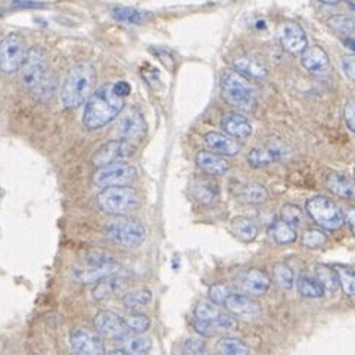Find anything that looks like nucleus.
Returning <instances> with one entry per match:
<instances>
[{
	"label": "nucleus",
	"mask_w": 355,
	"mask_h": 355,
	"mask_svg": "<svg viewBox=\"0 0 355 355\" xmlns=\"http://www.w3.org/2000/svg\"><path fill=\"white\" fill-rule=\"evenodd\" d=\"M354 179H355V170H354ZM355 182V180H354Z\"/></svg>",
	"instance_id": "obj_54"
},
{
	"label": "nucleus",
	"mask_w": 355,
	"mask_h": 355,
	"mask_svg": "<svg viewBox=\"0 0 355 355\" xmlns=\"http://www.w3.org/2000/svg\"><path fill=\"white\" fill-rule=\"evenodd\" d=\"M111 355H128V354L121 348V349H115V351H112V352H111Z\"/></svg>",
	"instance_id": "obj_53"
},
{
	"label": "nucleus",
	"mask_w": 355,
	"mask_h": 355,
	"mask_svg": "<svg viewBox=\"0 0 355 355\" xmlns=\"http://www.w3.org/2000/svg\"><path fill=\"white\" fill-rule=\"evenodd\" d=\"M93 323L98 330V334L110 339L124 340L125 338H128V335H132L125 324L124 317L118 315L116 313L110 310L99 311L96 315H94Z\"/></svg>",
	"instance_id": "obj_16"
},
{
	"label": "nucleus",
	"mask_w": 355,
	"mask_h": 355,
	"mask_svg": "<svg viewBox=\"0 0 355 355\" xmlns=\"http://www.w3.org/2000/svg\"><path fill=\"white\" fill-rule=\"evenodd\" d=\"M12 5L17 6V8H40V6H43L42 3L33 2V0H15V2Z\"/></svg>",
	"instance_id": "obj_50"
},
{
	"label": "nucleus",
	"mask_w": 355,
	"mask_h": 355,
	"mask_svg": "<svg viewBox=\"0 0 355 355\" xmlns=\"http://www.w3.org/2000/svg\"><path fill=\"white\" fill-rule=\"evenodd\" d=\"M306 212L326 230H338L344 224V214L332 200L324 196H314L306 200Z\"/></svg>",
	"instance_id": "obj_9"
},
{
	"label": "nucleus",
	"mask_w": 355,
	"mask_h": 355,
	"mask_svg": "<svg viewBox=\"0 0 355 355\" xmlns=\"http://www.w3.org/2000/svg\"><path fill=\"white\" fill-rule=\"evenodd\" d=\"M195 161L198 167L209 175H223L230 170V164L214 152L200 150Z\"/></svg>",
	"instance_id": "obj_26"
},
{
	"label": "nucleus",
	"mask_w": 355,
	"mask_h": 355,
	"mask_svg": "<svg viewBox=\"0 0 355 355\" xmlns=\"http://www.w3.org/2000/svg\"><path fill=\"white\" fill-rule=\"evenodd\" d=\"M344 120L347 127L355 133V99H348L344 105Z\"/></svg>",
	"instance_id": "obj_46"
},
{
	"label": "nucleus",
	"mask_w": 355,
	"mask_h": 355,
	"mask_svg": "<svg viewBox=\"0 0 355 355\" xmlns=\"http://www.w3.org/2000/svg\"><path fill=\"white\" fill-rule=\"evenodd\" d=\"M112 17L115 21L127 24V26H140L150 18V15L145 10H139L136 8L118 6L112 9Z\"/></svg>",
	"instance_id": "obj_28"
},
{
	"label": "nucleus",
	"mask_w": 355,
	"mask_h": 355,
	"mask_svg": "<svg viewBox=\"0 0 355 355\" xmlns=\"http://www.w3.org/2000/svg\"><path fill=\"white\" fill-rule=\"evenodd\" d=\"M204 140L212 152L221 157H234L242 149V145L239 144L238 139H233L226 133L209 132L204 135Z\"/></svg>",
	"instance_id": "obj_23"
},
{
	"label": "nucleus",
	"mask_w": 355,
	"mask_h": 355,
	"mask_svg": "<svg viewBox=\"0 0 355 355\" xmlns=\"http://www.w3.org/2000/svg\"><path fill=\"white\" fill-rule=\"evenodd\" d=\"M69 345L76 355H106L101 334L89 329H74L69 334Z\"/></svg>",
	"instance_id": "obj_14"
},
{
	"label": "nucleus",
	"mask_w": 355,
	"mask_h": 355,
	"mask_svg": "<svg viewBox=\"0 0 355 355\" xmlns=\"http://www.w3.org/2000/svg\"><path fill=\"white\" fill-rule=\"evenodd\" d=\"M223 98L241 112H254L257 110V93L250 80L236 69H224L220 77Z\"/></svg>",
	"instance_id": "obj_3"
},
{
	"label": "nucleus",
	"mask_w": 355,
	"mask_h": 355,
	"mask_svg": "<svg viewBox=\"0 0 355 355\" xmlns=\"http://www.w3.org/2000/svg\"><path fill=\"white\" fill-rule=\"evenodd\" d=\"M87 268L76 270L74 277L83 285H92L98 283L106 277H110L118 271H121V266L110 255H106L99 251H92L86 255Z\"/></svg>",
	"instance_id": "obj_5"
},
{
	"label": "nucleus",
	"mask_w": 355,
	"mask_h": 355,
	"mask_svg": "<svg viewBox=\"0 0 355 355\" xmlns=\"http://www.w3.org/2000/svg\"><path fill=\"white\" fill-rule=\"evenodd\" d=\"M342 68H344L348 78L355 81V53L342 58Z\"/></svg>",
	"instance_id": "obj_47"
},
{
	"label": "nucleus",
	"mask_w": 355,
	"mask_h": 355,
	"mask_svg": "<svg viewBox=\"0 0 355 355\" xmlns=\"http://www.w3.org/2000/svg\"><path fill=\"white\" fill-rule=\"evenodd\" d=\"M217 351L221 355H250V347L236 338H223L218 340Z\"/></svg>",
	"instance_id": "obj_35"
},
{
	"label": "nucleus",
	"mask_w": 355,
	"mask_h": 355,
	"mask_svg": "<svg viewBox=\"0 0 355 355\" xmlns=\"http://www.w3.org/2000/svg\"><path fill=\"white\" fill-rule=\"evenodd\" d=\"M298 291L305 298H311V300H318V298H323L326 289L324 286L320 283L318 279H313L309 276H302L298 280Z\"/></svg>",
	"instance_id": "obj_32"
},
{
	"label": "nucleus",
	"mask_w": 355,
	"mask_h": 355,
	"mask_svg": "<svg viewBox=\"0 0 355 355\" xmlns=\"http://www.w3.org/2000/svg\"><path fill=\"white\" fill-rule=\"evenodd\" d=\"M49 67H47L46 55L39 47L28 49L26 61L19 69V80L22 86L34 92L49 76Z\"/></svg>",
	"instance_id": "obj_8"
},
{
	"label": "nucleus",
	"mask_w": 355,
	"mask_h": 355,
	"mask_svg": "<svg viewBox=\"0 0 355 355\" xmlns=\"http://www.w3.org/2000/svg\"><path fill=\"white\" fill-rule=\"evenodd\" d=\"M192 327L195 332L200 336L204 338H212L214 336L218 330L216 329V326H212L209 322H205V320H199V318H195L192 320Z\"/></svg>",
	"instance_id": "obj_44"
},
{
	"label": "nucleus",
	"mask_w": 355,
	"mask_h": 355,
	"mask_svg": "<svg viewBox=\"0 0 355 355\" xmlns=\"http://www.w3.org/2000/svg\"><path fill=\"white\" fill-rule=\"evenodd\" d=\"M137 177L135 165L125 161L106 165L93 175V184L99 189L114 187V186H128Z\"/></svg>",
	"instance_id": "obj_10"
},
{
	"label": "nucleus",
	"mask_w": 355,
	"mask_h": 355,
	"mask_svg": "<svg viewBox=\"0 0 355 355\" xmlns=\"http://www.w3.org/2000/svg\"><path fill=\"white\" fill-rule=\"evenodd\" d=\"M232 293V289L227 285H223V283H217V285H212L208 291L209 301L214 302L216 305H224L229 295Z\"/></svg>",
	"instance_id": "obj_43"
},
{
	"label": "nucleus",
	"mask_w": 355,
	"mask_h": 355,
	"mask_svg": "<svg viewBox=\"0 0 355 355\" xmlns=\"http://www.w3.org/2000/svg\"><path fill=\"white\" fill-rule=\"evenodd\" d=\"M291 155V149L282 141H268L266 145L254 148L248 153V164L254 168L268 167V165L279 162Z\"/></svg>",
	"instance_id": "obj_15"
},
{
	"label": "nucleus",
	"mask_w": 355,
	"mask_h": 355,
	"mask_svg": "<svg viewBox=\"0 0 355 355\" xmlns=\"http://www.w3.org/2000/svg\"><path fill=\"white\" fill-rule=\"evenodd\" d=\"M195 318L209 322L218 330H232L236 327V322L227 314L218 310V306L211 301H199L195 306Z\"/></svg>",
	"instance_id": "obj_19"
},
{
	"label": "nucleus",
	"mask_w": 355,
	"mask_h": 355,
	"mask_svg": "<svg viewBox=\"0 0 355 355\" xmlns=\"http://www.w3.org/2000/svg\"><path fill=\"white\" fill-rule=\"evenodd\" d=\"M301 64L311 76L323 77L330 69V59L322 46H309L301 53Z\"/></svg>",
	"instance_id": "obj_20"
},
{
	"label": "nucleus",
	"mask_w": 355,
	"mask_h": 355,
	"mask_svg": "<svg viewBox=\"0 0 355 355\" xmlns=\"http://www.w3.org/2000/svg\"><path fill=\"white\" fill-rule=\"evenodd\" d=\"M127 282H128V276L125 273H123V271H118V273L98 282L96 286H94V289L92 292L93 300L94 301H105V300L114 297V295L121 292L127 286Z\"/></svg>",
	"instance_id": "obj_24"
},
{
	"label": "nucleus",
	"mask_w": 355,
	"mask_h": 355,
	"mask_svg": "<svg viewBox=\"0 0 355 355\" xmlns=\"http://www.w3.org/2000/svg\"><path fill=\"white\" fill-rule=\"evenodd\" d=\"M136 148L135 144L127 140H112V141H106L105 145H102L96 152L93 153L92 164L96 168L106 167V165H111L115 162H121L130 158L135 153Z\"/></svg>",
	"instance_id": "obj_11"
},
{
	"label": "nucleus",
	"mask_w": 355,
	"mask_h": 355,
	"mask_svg": "<svg viewBox=\"0 0 355 355\" xmlns=\"http://www.w3.org/2000/svg\"><path fill=\"white\" fill-rule=\"evenodd\" d=\"M318 2L323 3V5H329V6H335V5H339L342 0H318Z\"/></svg>",
	"instance_id": "obj_51"
},
{
	"label": "nucleus",
	"mask_w": 355,
	"mask_h": 355,
	"mask_svg": "<svg viewBox=\"0 0 355 355\" xmlns=\"http://www.w3.org/2000/svg\"><path fill=\"white\" fill-rule=\"evenodd\" d=\"M326 186L332 193L339 198L352 199L355 198V182L342 173H332L327 175Z\"/></svg>",
	"instance_id": "obj_27"
},
{
	"label": "nucleus",
	"mask_w": 355,
	"mask_h": 355,
	"mask_svg": "<svg viewBox=\"0 0 355 355\" xmlns=\"http://www.w3.org/2000/svg\"><path fill=\"white\" fill-rule=\"evenodd\" d=\"M124 320L130 330V334H135V335H144L145 332H148L152 324L150 318L146 314L137 313V311L124 317Z\"/></svg>",
	"instance_id": "obj_36"
},
{
	"label": "nucleus",
	"mask_w": 355,
	"mask_h": 355,
	"mask_svg": "<svg viewBox=\"0 0 355 355\" xmlns=\"http://www.w3.org/2000/svg\"><path fill=\"white\" fill-rule=\"evenodd\" d=\"M152 302V292L146 288H140L136 291H132L124 295L123 304L127 310L139 311L144 309V306L149 305Z\"/></svg>",
	"instance_id": "obj_31"
},
{
	"label": "nucleus",
	"mask_w": 355,
	"mask_h": 355,
	"mask_svg": "<svg viewBox=\"0 0 355 355\" xmlns=\"http://www.w3.org/2000/svg\"><path fill=\"white\" fill-rule=\"evenodd\" d=\"M344 43H345V46L348 47V49L355 52V39H345Z\"/></svg>",
	"instance_id": "obj_52"
},
{
	"label": "nucleus",
	"mask_w": 355,
	"mask_h": 355,
	"mask_svg": "<svg viewBox=\"0 0 355 355\" xmlns=\"http://www.w3.org/2000/svg\"><path fill=\"white\" fill-rule=\"evenodd\" d=\"M344 220L347 221V224L349 226L351 232L355 236V207H348L344 211Z\"/></svg>",
	"instance_id": "obj_49"
},
{
	"label": "nucleus",
	"mask_w": 355,
	"mask_h": 355,
	"mask_svg": "<svg viewBox=\"0 0 355 355\" xmlns=\"http://www.w3.org/2000/svg\"><path fill=\"white\" fill-rule=\"evenodd\" d=\"M233 67L234 69L241 73L243 77H246L248 80H263L268 76V67L267 64L259 59L255 55H250V53H243L236 56L233 59Z\"/></svg>",
	"instance_id": "obj_21"
},
{
	"label": "nucleus",
	"mask_w": 355,
	"mask_h": 355,
	"mask_svg": "<svg viewBox=\"0 0 355 355\" xmlns=\"http://www.w3.org/2000/svg\"><path fill=\"white\" fill-rule=\"evenodd\" d=\"M238 196L245 204L258 205V204L266 202V200L268 199V191L266 189V186L251 182V183L243 184L239 189Z\"/></svg>",
	"instance_id": "obj_29"
},
{
	"label": "nucleus",
	"mask_w": 355,
	"mask_h": 355,
	"mask_svg": "<svg viewBox=\"0 0 355 355\" xmlns=\"http://www.w3.org/2000/svg\"><path fill=\"white\" fill-rule=\"evenodd\" d=\"M106 238L125 250H135L146 239V227L139 220L121 218L108 224L105 230Z\"/></svg>",
	"instance_id": "obj_6"
},
{
	"label": "nucleus",
	"mask_w": 355,
	"mask_h": 355,
	"mask_svg": "<svg viewBox=\"0 0 355 355\" xmlns=\"http://www.w3.org/2000/svg\"><path fill=\"white\" fill-rule=\"evenodd\" d=\"M146 130L148 125L145 116L137 108L125 110L116 123V135L120 136V139L132 141V144H137L144 139Z\"/></svg>",
	"instance_id": "obj_13"
},
{
	"label": "nucleus",
	"mask_w": 355,
	"mask_h": 355,
	"mask_svg": "<svg viewBox=\"0 0 355 355\" xmlns=\"http://www.w3.org/2000/svg\"><path fill=\"white\" fill-rule=\"evenodd\" d=\"M236 282H238L242 293L248 295V297H263L271 286L270 276L259 268H250L243 271Z\"/></svg>",
	"instance_id": "obj_17"
},
{
	"label": "nucleus",
	"mask_w": 355,
	"mask_h": 355,
	"mask_svg": "<svg viewBox=\"0 0 355 355\" xmlns=\"http://www.w3.org/2000/svg\"><path fill=\"white\" fill-rule=\"evenodd\" d=\"M224 306L233 315L243 318V320H254L261 314V305L245 293L232 292L226 302H224Z\"/></svg>",
	"instance_id": "obj_18"
},
{
	"label": "nucleus",
	"mask_w": 355,
	"mask_h": 355,
	"mask_svg": "<svg viewBox=\"0 0 355 355\" xmlns=\"http://www.w3.org/2000/svg\"><path fill=\"white\" fill-rule=\"evenodd\" d=\"M189 191H191V195L198 200V202L204 205H212L220 199L218 184L214 180L207 179V177H198V179H193Z\"/></svg>",
	"instance_id": "obj_25"
},
{
	"label": "nucleus",
	"mask_w": 355,
	"mask_h": 355,
	"mask_svg": "<svg viewBox=\"0 0 355 355\" xmlns=\"http://www.w3.org/2000/svg\"><path fill=\"white\" fill-rule=\"evenodd\" d=\"M28 53L27 43L19 34L10 33L0 42V71L5 74L17 73L21 69Z\"/></svg>",
	"instance_id": "obj_7"
},
{
	"label": "nucleus",
	"mask_w": 355,
	"mask_h": 355,
	"mask_svg": "<svg viewBox=\"0 0 355 355\" xmlns=\"http://www.w3.org/2000/svg\"><path fill=\"white\" fill-rule=\"evenodd\" d=\"M268 233L279 245L293 243L298 238L297 229L291 226V224H288L285 220H277L275 223H271Z\"/></svg>",
	"instance_id": "obj_30"
},
{
	"label": "nucleus",
	"mask_w": 355,
	"mask_h": 355,
	"mask_svg": "<svg viewBox=\"0 0 355 355\" xmlns=\"http://www.w3.org/2000/svg\"><path fill=\"white\" fill-rule=\"evenodd\" d=\"M232 227L234 230V233L239 236V238L245 242H252L255 241V238L258 236V227L257 224L246 218V217H236L232 221Z\"/></svg>",
	"instance_id": "obj_33"
},
{
	"label": "nucleus",
	"mask_w": 355,
	"mask_h": 355,
	"mask_svg": "<svg viewBox=\"0 0 355 355\" xmlns=\"http://www.w3.org/2000/svg\"><path fill=\"white\" fill-rule=\"evenodd\" d=\"M315 270H317V279L320 280L324 289L329 292H336V289L340 286L338 271H335L332 267L324 266V264L317 266Z\"/></svg>",
	"instance_id": "obj_37"
},
{
	"label": "nucleus",
	"mask_w": 355,
	"mask_h": 355,
	"mask_svg": "<svg viewBox=\"0 0 355 355\" xmlns=\"http://www.w3.org/2000/svg\"><path fill=\"white\" fill-rule=\"evenodd\" d=\"M329 241V236L318 230V229H310L306 230L302 236V245L309 250H318V248H323Z\"/></svg>",
	"instance_id": "obj_41"
},
{
	"label": "nucleus",
	"mask_w": 355,
	"mask_h": 355,
	"mask_svg": "<svg viewBox=\"0 0 355 355\" xmlns=\"http://www.w3.org/2000/svg\"><path fill=\"white\" fill-rule=\"evenodd\" d=\"M205 349V344L202 340L191 338V339H186L183 342V347L182 351L184 355H200Z\"/></svg>",
	"instance_id": "obj_45"
},
{
	"label": "nucleus",
	"mask_w": 355,
	"mask_h": 355,
	"mask_svg": "<svg viewBox=\"0 0 355 355\" xmlns=\"http://www.w3.org/2000/svg\"><path fill=\"white\" fill-rule=\"evenodd\" d=\"M277 37L283 51L291 55H301L309 47V37L297 21H283L277 28Z\"/></svg>",
	"instance_id": "obj_12"
},
{
	"label": "nucleus",
	"mask_w": 355,
	"mask_h": 355,
	"mask_svg": "<svg viewBox=\"0 0 355 355\" xmlns=\"http://www.w3.org/2000/svg\"><path fill=\"white\" fill-rule=\"evenodd\" d=\"M282 217L295 229L302 226L304 223V212L301 211L300 207L292 205V204H288L282 208Z\"/></svg>",
	"instance_id": "obj_42"
},
{
	"label": "nucleus",
	"mask_w": 355,
	"mask_h": 355,
	"mask_svg": "<svg viewBox=\"0 0 355 355\" xmlns=\"http://www.w3.org/2000/svg\"><path fill=\"white\" fill-rule=\"evenodd\" d=\"M221 130L233 139L245 140L252 135V124L241 112H229L221 118Z\"/></svg>",
	"instance_id": "obj_22"
},
{
	"label": "nucleus",
	"mask_w": 355,
	"mask_h": 355,
	"mask_svg": "<svg viewBox=\"0 0 355 355\" xmlns=\"http://www.w3.org/2000/svg\"><path fill=\"white\" fill-rule=\"evenodd\" d=\"M339 285L348 297H355V268L352 267H338Z\"/></svg>",
	"instance_id": "obj_39"
},
{
	"label": "nucleus",
	"mask_w": 355,
	"mask_h": 355,
	"mask_svg": "<svg viewBox=\"0 0 355 355\" xmlns=\"http://www.w3.org/2000/svg\"><path fill=\"white\" fill-rule=\"evenodd\" d=\"M125 99L116 94L112 85L102 86L90 94L83 111V125L87 130H99L112 123L124 110Z\"/></svg>",
	"instance_id": "obj_1"
},
{
	"label": "nucleus",
	"mask_w": 355,
	"mask_h": 355,
	"mask_svg": "<svg viewBox=\"0 0 355 355\" xmlns=\"http://www.w3.org/2000/svg\"><path fill=\"white\" fill-rule=\"evenodd\" d=\"M112 87H114V90H115V93L116 94H120L121 98H127L130 93H132V86L128 85L127 81H124V80H121V81H115L114 85H112Z\"/></svg>",
	"instance_id": "obj_48"
},
{
	"label": "nucleus",
	"mask_w": 355,
	"mask_h": 355,
	"mask_svg": "<svg viewBox=\"0 0 355 355\" xmlns=\"http://www.w3.org/2000/svg\"><path fill=\"white\" fill-rule=\"evenodd\" d=\"M275 280L277 285L283 289H292L293 283H295V277H293V271L291 270V267L285 263H277L275 266Z\"/></svg>",
	"instance_id": "obj_40"
},
{
	"label": "nucleus",
	"mask_w": 355,
	"mask_h": 355,
	"mask_svg": "<svg viewBox=\"0 0 355 355\" xmlns=\"http://www.w3.org/2000/svg\"><path fill=\"white\" fill-rule=\"evenodd\" d=\"M96 85V69L90 62H78L67 73L62 87L61 101L67 110H76L85 103Z\"/></svg>",
	"instance_id": "obj_2"
},
{
	"label": "nucleus",
	"mask_w": 355,
	"mask_h": 355,
	"mask_svg": "<svg viewBox=\"0 0 355 355\" xmlns=\"http://www.w3.org/2000/svg\"><path fill=\"white\" fill-rule=\"evenodd\" d=\"M123 349L128 355H148L152 349V342L149 338H145L141 335L128 336L124 339Z\"/></svg>",
	"instance_id": "obj_34"
},
{
	"label": "nucleus",
	"mask_w": 355,
	"mask_h": 355,
	"mask_svg": "<svg viewBox=\"0 0 355 355\" xmlns=\"http://www.w3.org/2000/svg\"><path fill=\"white\" fill-rule=\"evenodd\" d=\"M327 26L340 34H355V18L348 15H335L327 19Z\"/></svg>",
	"instance_id": "obj_38"
},
{
	"label": "nucleus",
	"mask_w": 355,
	"mask_h": 355,
	"mask_svg": "<svg viewBox=\"0 0 355 355\" xmlns=\"http://www.w3.org/2000/svg\"><path fill=\"white\" fill-rule=\"evenodd\" d=\"M96 204L105 214L124 217L140 207L141 198L132 186H114L102 189L96 198Z\"/></svg>",
	"instance_id": "obj_4"
}]
</instances>
